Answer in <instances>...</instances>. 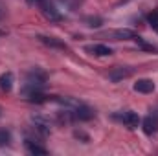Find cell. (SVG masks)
<instances>
[{
    "label": "cell",
    "instance_id": "1",
    "mask_svg": "<svg viewBox=\"0 0 158 156\" xmlns=\"http://www.w3.org/2000/svg\"><path fill=\"white\" fill-rule=\"evenodd\" d=\"M72 116H74V119H77V121H88V119L94 117V110L90 107H86V105H77L72 110Z\"/></svg>",
    "mask_w": 158,
    "mask_h": 156
},
{
    "label": "cell",
    "instance_id": "2",
    "mask_svg": "<svg viewBox=\"0 0 158 156\" xmlns=\"http://www.w3.org/2000/svg\"><path fill=\"white\" fill-rule=\"evenodd\" d=\"M131 74H132V68H129V66H114V68L109 72V79L114 81V83H118L121 79L129 77Z\"/></svg>",
    "mask_w": 158,
    "mask_h": 156
},
{
    "label": "cell",
    "instance_id": "3",
    "mask_svg": "<svg viewBox=\"0 0 158 156\" xmlns=\"http://www.w3.org/2000/svg\"><path fill=\"white\" fill-rule=\"evenodd\" d=\"M142 129H143V132L145 134H156L158 132V116L155 114H151V116H147L143 121H142Z\"/></svg>",
    "mask_w": 158,
    "mask_h": 156
},
{
    "label": "cell",
    "instance_id": "4",
    "mask_svg": "<svg viewBox=\"0 0 158 156\" xmlns=\"http://www.w3.org/2000/svg\"><path fill=\"white\" fill-rule=\"evenodd\" d=\"M119 119H121V123H123L125 127H129V129H136L138 123H140V116H138L136 112H132V110H125V112L119 116Z\"/></svg>",
    "mask_w": 158,
    "mask_h": 156
},
{
    "label": "cell",
    "instance_id": "5",
    "mask_svg": "<svg viewBox=\"0 0 158 156\" xmlns=\"http://www.w3.org/2000/svg\"><path fill=\"white\" fill-rule=\"evenodd\" d=\"M134 90L140 94H151L155 90V83H153V79H138L134 83Z\"/></svg>",
    "mask_w": 158,
    "mask_h": 156
},
{
    "label": "cell",
    "instance_id": "6",
    "mask_svg": "<svg viewBox=\"0 0 158 156\" xmlns=\"http://www.w3.org/2000/svg\"><path fill=\"white\" fill-rule=\"evenodd\" d=\"M107 37H112L114 40H129V39H134L136 33L132 30H116V31H109Z\"/></svg>",
    "mask_w": 158,
    "mask_h": 156
},
{
    "label": "cell",
    "instance_id": "7",
    "mask_svg": "<svg viewBox=\"0 0 158 156\" xmlns=\"http://www.w3.org/2000/svg\"><path fill=\"white\" fill-rule=\"evenodd\" d=\"M40 4V9H42V13L48 17V18H52V20H59V13L55 11V7L48 2V0H39Z\"/></svg>",
    "mask_w": 158,
    "mask_h": 156
},
{
    "label": "cell",
    "instance_id": "8",
    "mask_svg": "<svg viewBox=\"0 0 158 156\" xmlns=\"http://www.w3.org/2000/svg\"><path fill=\"white\" fill-rule=\"evenodd\" d=\"M13 83H15V77H13L11 72L2 74V76H0V90H2V92H11Z\"/></svg>",
    "mask_w": 158,
    "mask_h": 156
},
{
    "label": "cell",
    "instance_id": "9",
    "mask_svg": "<svg viewBox=\"0 0 158 156\" xmlns=\"http://www.w3.org/2000/svg\"><path fill=\"white\" fill-rule=\"evenodd\" d=\"M86 51H92L94 55H99V57H107V55H112V50L105 44H94V46H88Z\"/></svg>",
    "mask_w": 158,
    "mask_h": 156
},
{
    "label": "cell",
    "instance_id": "10",
    "mask_svg": "<svg viewBox=\"0 0 158 156\" xmlns=\"http://www.w3.org/2000/svg\"><path fill=\"white\" fill-rule=\"evenodd\" d=\"M39 40L42 42V44L50 46V48H59V50H66V44H64L63 40L55 39V37H44V35H40Z\"/></svg>",
    "mask_w": 158,
    "mask_h": 156
},
{
    "label": "cell",
    "instance_id": "11",
    "mask_svg": "<svg viewBox=\"0 0 158 156\" xmlns=\"http://www.w3.org/2000/svg\"><path fill=\"white\" fill-rule=\"evenodd\" d=\"M31 121H33L35 129L40 130L42 134H48V132H50V121H48V119H44L42 116H33V117H31Z\"/></svg>",
    "mask_w": 158,
    "mask_h": 156
},
{
    "label": "cell",
    "instance_id": "12",
    "mask_svg": "<svg viewBox=\"0 0 158 156\" xmlns=\"http://www.w3.org/2000/svg\"><path fill=\"white\" fill-rule=\"evenodd\" d=\"M24 145H26V151H28L30 154H48V151H46L44 147L37 145L33 140H26V142H24Z\"/></svg>",
    "mask_w": 158,
    "mask_h": 156
},
{
    "label": "cell",
    "instance_id": "13",
    "mask_svg": "<svg viewBox=\"0 0 158 156\" xmlns=\"http://www.w3.org/2000/svg\"><path fill=\"white\" fill-rule=\"evenodd\" d=\"M9 142H11V134H9L6 129H0V147L7 145Z\"/></svg>",
    "mask_w": 158,
    "mask_h": 156
},
{
    "label": "cell",
    "instance_id": "14",
    "mask_svg": "<svg viewBox=\"0 0 158 156\" xmlns=\"http://www.w3.org/2000/svg\"><path fill=\"white\" fill-rule=\"evenodd\" d=\"M149 24H151L155 30H158V9H153V11L149 13Z\"/></svg>",
    "mask_w": 158,
    "mask_h": 156
},
{
    "label": "cell",
    "instance_id": "15",
    "mask_svg": "<svg viewBox=\"0 0 158 156\" xmlns=\"http://www.w3.org/2000/svg\"><path fill=\"white\" fill-rule=\"evenodd\" d=\"M86 22H88L90 28H98V26H101V18H86Z\"/></svg>",
    "mask_w": 158,
    "mask_h": 156
},
{
    "label": "cell",
    "instance_id": "16",
    "mask_svg": "<svg viewBox=\"0 0 158 156\" xmlns=\"http://www.w3.org/2000/svg\"><path fill=\"white\" fill-rule=\"evenodd\" d=\"M4 13H6V9H4V6H2V4H0V18H2V17H4Z\"/></svg>",
    "mask_w": 158,
    "mask_h": 156
},
{
    "label": "cell",
    "instance_id": "17",
    "mask_svg": "<svg viewBox=\"0 0 158 156\" xmlns=\"http://www.w3.org/2000/svg\"><path fill=\"white\" fill-rule=\"evenodd\" d=\"M30 2H39V0H30Z\"/></svg>",
    "mask_w": 158,
    "mask_h": 156
},
{
    "label": "cell",
    "instance_id": "18",
    "mask_svg": "<svg viewBox=\"0 0 158 156\" xmlns=\"http://www.w3.org/2000/svg\"><path fill=\"white\" fill-rule=\"evenodd\" d=\"M0 35H2V31H0Z\"/></svg>",
    "mask_w": 158,
    "mask_h": 156
}]
</instances>
